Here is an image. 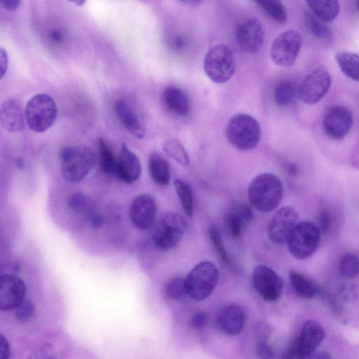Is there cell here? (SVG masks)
I'll return each mask as SVG.
<instances>
[{"instance_id": "50", "label": "cell", "mask_w": 359, "mask_h": 359, "mask_svg": "<svg viewBox=\"0 0 359 359\" xmlns=\"http://www.w3.org/2000/svg\"><path fill=\"white\" fill-rule=\"evenodd\" d=\"M356 8L359 10V0H356Z\"/></svg>"}, {"instance_id": "32", "label": "cell", "mask_w": 359, "mask_h": 359, "mask_svg": "<svg viewBox=\"0 0 359 359\" xmlns=\"http://www.w3.org/2000/svg\"><path fill=\"white\" fill-rule=\"evenodd\" d=\"M174 186L186 213L192 217L194 214V201L191 186L182 180H176Z\"/></svg>"}, {"instance_id": "16", "label": "cell", "mask_w": 359, "mask_h": 359, "mask_svg": "<svg viewBox=\"0 0 359 359\" xmlns=\"http://www.w3.org/2000/svg\"><path fill=\"white\" fill-rule=\"evenodd\" d=\"M246 320L244 308L237 304H231L217 313L215 326L224 335L237 336L242 332Z\"/></svg>"}, {"instance_id": "47", "label": "cell", "mask_w": 359, "mask_h": 359, "mask_svg": "<svg viewBox=\"0 0 359 359\" xmlns=\"http://www.w3.org/2000/svg\"><path fill=\"white\" fill-rule=\"evenodd\" d=\"M68 1L77 7H82L85 5L86 0H68Z\"/></svg>"}, {"instance_id": "30", "label": "cell", "mask_w": 359, "mask_h": 359, "mask_svg": "<svg viewBox=\"0 0 359 359\" xmlns=\"http://www.w3.org/2000/svg\"><path fill=\"white\" fill-rule=\"evenodd\" d=\"M163 150L168 157L182 166H188L190 158L184 146L175 139H168L163 145Z\"/></svg>"}, {"instance_id": "3", "label": "cell", "mask_w": 359, "mask_h": 359, "mask_svg": "<svg viewBox=\"0 0 359 359\" xmlns=\"http://www.w3.org/2000/svg\"><path fill=\"white\" fill-rule=\"evenodd\" d=\"M261 128L251 115L240 113L229 121L226 136L230 144L242 151H251L257 147L261 139Z\"/></svg>"}, {"instance_id": "42", "label": "cell", "mask_w": 359, "mask_h": 359, "mask_svg": "<svg viewBox=\"0 0 359 359\" xmlns=\"http://www.w3.org/2000/svg\"><path fill=\"white\" fill-rule=\"evenodd\" d=\"M10 356V345L8 339L0 336V359H8Z\"/></svg>"}, {"instance_id": "23", "label": "cell", "mask_w": 359, "mask_h": 359, "mask_svg": "<svg viewBox=\"0 0 359 359\" xmlns=\"http://www.w3.org/2000/svg\"><path fill=\"white\" fill-rule=\"evenodd\" d=\"M163 99L166 108L177 116L187 117L191 110L190 99L182 89L168 86L165 89Z\"/></svg>"}, {"instance_id": "46", "label": "cell", "mask_w": 359, "mask_h": 359, "mask_svg": "<svg viewBox=\"0 0 359 359\" xmlns=\"http://www.w3.org/2000/svg\"><path fill=\"white\" fill-rule=\"evenodd\" d=\"M51 39L55 42H61L64 39V34L59 30H54L51 32Z\"/></svg>"}, {"instance_id": "8", "label": "cell", "mask_w": 359, "mask_h": 359, "mask_svg": "<svg viewBox=\"0 0 359 359\" xmlns=\"http://www.w3.org/2000/svg\"><path fill=\"white\" fill-rule=\"evenodd\" d=\"M321 233L318 226L311 222H298L287 241L291 255L300 260L309 258L320 245Z\"/></svg>"}, {"instance_id": "43", "label": "cell", "mask_w": 359, "mask_h": 359, "mask_svg": "<svg viewBox=\"0 0 359 359\" xmlns=\"http://www.w3.org/2000/svg\"><path fill=\"white\" fill-rule=\"evenodd\" d=\"M9 66V59L6 50L1 49L0 50V75L1 78L6 75Z\"/></svg>"}, {"instance_id": "18", "label": "cell", "mask_w": 359, "mask_h": 359, "mask_svg": "<svg viewBox=\"0 0 359 359\" xmlns=\"http://www.w3.org/2000/svg\"><path fill=\"white\" fill-rule=\"evenodd\" d=\"M325 331L316 321L306 322L297 338L298 356L300 358H307L316 351L324 339Z\"/></svg>"}, {"instance_id": "37", "label": "cell", "mask_w": 359, "mask_h": 359, "mask_svg": "<svg viewBox=\"0 0 359 359\" xmlns=\"http://www.w3.org/2000/svg\"><path fill=\"white\" fill-rule=\"evenodd\" d=\"M35 313V306L29 300H24L23 302L15 309L16 318L21 322H26L30 320Z\"/></svg>"}, {"instance_id": "41", "label": "cell", "mask_w": 359, "mask_h": 359, "mask_svg": "<svg viewBox=\"0 0 359 359\" xmlns=\"http://www.w3.org/2000/svg\"><path fill=\"white\" fill-rule=\"evenodd\" d=\"M258 352L260 357L264 358H271L275 356L273 348L266 342L262 340L258 347Z\"/></svg>"}, {"instance_id": "24", "label": "cell", "mask_w": 359, "mask_h": 359, "mask_svg": "<svg viewBox=\"0 0 359 359\" xmlns=\"http://www.w3.org/2000/svg\"><path fill=\"white\" fill-rule=\"evenodd\" d=\"M148 171L153 182L159 186L171 183V170L168 162L159 154L153 153L148 159Z\"/></svg>"}, {"instance_id": "39", "label": "cell", "mask_w": 359, "mask_h": 359, "mask_svg": "<svg viewBox=\"0 0 359 359\" xmlns=\"http://www.w3.org/2000/svg\"><path fill=\"white\" fill-rule=\"evenodd\" d=\"M331 215L327 211H322L318 217L319 229L321 233H326L331 226Z\"/></svg>"}, {"instance_id": "28", "label": "cell", "mask_w": 359, "mask_h": 359, "mask_svg": "<svg viewBox=\"0 0 359 359\" xmlns=\"http://www.w3.org/2000/svg\"><path fill=\"white\" fill-rule=\"evenodd\" d=\"M99 168L105 176L115 173L117 161L114 153L108 144L103 139H99Z\"/></svg>"}, {"instance_id": "5", "label": "cell", "mask_w": 359, "mask_h": 359, "mask_svg": "<svg viewBox=\"0 0 359 359\" xmlns=\"http://www.w3.org/2000/svg\"><path fill=\"white\" fill-rule=\"evenodd\" d=\"M26 124L34 132L43 133L55 124L57 115V105L48 95H37L28 103L26 109Z\"/></svg>"}, {"instance_id": "22", "label": "cell", "mask_w": 359, "mask_h": 359, "mask_svg": "<svg viewBox=\"0 0 359 359\" xmlns=\"http://www.w3.org/2000/svg\"><path fill=\"white\" fill-rule=\"evenodd\" d=\"M253 218V212L247 204H240L229 212L226 216V223L233 239H240Z\"/></svg>"}, {"instance_id": "12", "label": "cell", "mask_w": 359, "mask_h": 359, "mask_svg": "<svg viewBox=\"0 0 359 359\" xmlns=\"http://www.w3.org/2000/svg\"><path fill=\"white\" fill-rule=\"evenodd\" d=\"M353 126V115L346 106H336L329 108L323 119V129L332 140L344 139Z\"/></svg>"}, {"instance_id": "35", "label": "cell", "mask_w": 359, "mask_h": 359, "mask_svg": "<svg viewBox=\"0 0 359 359\" xmlns=\"http://www.w3.org/2000/svg\"><path fill=\"white\" fill-rule=\"evenodd\" d=\"M166 296L171 300H178L187 294L186 279L175 278L165 286Z\"/></svg>"}, {"instance_id": "34", "label": "cell", "mask_w": 359, "mask_h": 359, "mask_svg": "<svg viewBox=\"0 0 359 359\" xmlns=\"http://www.w3.org/2000/svg\"><path fill=\"white\" fill-rule=\"evenodd\" d=\"M339 271L344 278H355L359 274V258L351 253L345 254L340 260Z\"/></svg>"}, {"instance_id": "2", "label": "cell", "mask_w": 359, "mask_h": 359, "mask_svg": "<svg viewBox=\"0 0 359 359\" xmlns=\"http://www.w3.org/2000/svg\"><path fill=\"white\" fill-rule=\"evenodd\" d=\"M59 157L61 173L71 183L81 182L91 172L95 163L94 151L85 146L65 147Z\"/></svg>"}, {"instance_id": "17", "label": "cell", "mask_w": 359, "mask_h": 359, "mask_svg": "<svg viewBox=\"0 0 359 359\" xmlns=\"http://www.w3.org/2000/svg\"><path fill=\"white\" fill-rule=\"evenodd\" d=\"M264 39V28L257 19H253L245 21L237 31L238 46L247 54L258 52L262 46Z\"/></svg>"}, {"instance_id": "14", "label": "cell", "mask_w": 359, "mask_h": 359, "mask_svg": "<svg viewBox=\"0 0 359 359\" xmlns=\"http://www.w3.org/2000/svg\"><path fill=\"white\" fill-rule=\"evenodd\" d=\"M157 206L150 195L142 194L135 198L130 208V217L133 226L142 231L151 229L155 220Z\"/></svg>"}, {"instance_id": "31", "label": "cell", "mask_w": 359, "mask_h": 359, "mask_svg": "<svg viewBox=\"0 0 359 359\" xmlns=\"http://www.w3.org/2000/svg\"><path fill=\"white\" fill-rule=\"evenodd\" d=\"M305 25L309 32L320 39L328 40L332 37V32L325 22L313 14H306Z\"/></svg>"}, {"instance_id": "11", "label": "cell", "mask_w": 359, "mask_h": 359, "mask_svg": "<svg viewBox=\"0 0 359 359\" xmlns=\"http://www.w3.org/2000/svg\"><path fill=\"white\" fill-rule=\"evenodd\" d=\"M253 284L259 295L264 300L273 302L279 300L283 293L284 281L273 269L258 265L254 269Z\"/></svg>"}, {"instance_id": "7", "label": "cell", "mask_w": 359, "mask_h": 359, "mask_svg": "<svg viewBox=\"0 0 359 359\" xmlns=\"http://www.w3.org/2000/svg\"><path fill=\"white\" fill-rule=\"evenodd\" d=\"M204 69L208 77L213 82H228L233 77L236 70L233 52L226 45H215L206 55Z\"/></svg>"}, {"instance_id": "6", "label": "cell", "mask_w": 359, "mask_h": 359, "mask_svg": "<svg viewBox=\"0 0 359 359\" xmlns=\"http://www.w3.org/2000/svg\"><path fill=\"white\" fill-rule=\"evenodd\" d=\"M219 278L218 269L213 262H201L193 267L186 279L187 294L195 300H204L215 290Z\"/></svg>"}, {"instance_id": "33", "label": "cell", "mask_w": 359, "mask_h": 359, "mask_svg": "<svg viewBox=\"0 0 359 359\" xmlns=\"http://www.w3.org/2000/svg\"><path fill=\"white\" fill-rule=\"evenodd\" d=\"M295 96V86L289 81L280 82L274 93V99L279 106H287L292 103Z\"/></svg>"}, {"instance_id": "40", "label": "cell", "mask_w": 359, "mask_h": 359, "mask_svg": "<svg viewBox=\"0 0 359 359\" xmlns=\"http://www.w3.org/2000/svg\"><path fill=\"white\" fill-rule=\"evenodd\" d=\"M208 322L207 314L204 311H200L195 313L191 321V326L195 329H203Z\"/></svg>"}, {"instance_id": "10", "label": "cell", "mask_w": 359, "mask_h": 359, "mask_svg": "<svg viewBox=\"0 0 359 359\" xmlns=\"http://www.w3.org/2000/svg\"><path fill=\"white\" fill-rule=\"evenodd\" d=\"M331 77L325 67H319L309 73L298 89L300 99L307 105H316L329 93Z\"/></svg>"}, {"instance_id": "4", "label": "cell", "mask_w": 359, "mask_h": 359, "mask_svg": "<svg viewBox=\"0 0 359 359\" xmlns=\"http://www.w3.org/2000/svg\"><path fill=\"white\" fill-rule=\"evenodd\" d=\"M187 222L180 213L169 211L158 220L153 234L156 247L162 251H169L182 240L187 231Z\"/></svg>"}, {"instance_id": "26", "label": "cell", "mask_w": 359, "mask_h": 359, "mask_svg": "<svg viewBox=\"0 0 359 359\" xmlns=\"http://www.w3.org/2000/svg\"><path fill=\"white\" fill-rule=\"evenodd\" d=\"M289 280L293 289L300 298L309 300L316 295L317 287L302 274L291 271Z\"/></svg>"}, {"instance_id": "27", "label": "cell", "mask_w": 359, "mask_h": 359, "mask_svg": "<svg viewBox=\"0 0 359 359\" xmlns=\"http://www.w3.org/2000/svg\"><path fill=\"white\" fill-rule=\"evenodd\" d=\"M336 60L342 72L350 79L359 81V56L350 52H340Z\"/></svg>"}, {"instance_id": "45", "label": "cell", "mask_w": 359, "mask_h": 359, "mask_svg": "<svg viewBox=\"0 0 359 359\" xmlns=\"http://www.w3.org/2000/svg\"><path fill=\"white\" fill-rule=\"evenodd\" d=\"M3 7L9 12L17 10L20 5L21 0H0Z\"/></svg>"}, {"instance_id": "9", "label": "cell", "mask_w": 359, "mask_h": 359, "mask_svg": "<svg viewBox=\"0 0 359 359\" xmlns=\"http://www.w3.org/2000/svg\"><path fill=\"white\" fill-rule=\"evenodd\" d=\"M302 35L295 30H287L278 36L272 43L271 56L278 66H293L302 48Z\"/></svg>"}, {"instance_id": "36", "label": "cell", "mask_w": 359, "mask_h": 359, "mask_svg": "<svg viewBox=\"0 0 359 359\" xmlns=\"http://www.w3.org/2000/svg\"><path fill=\"white\" fill-rule=\"evenodd\" d=\"M209 235L212 244L220 258L224 263L229 264L230 263V258L217 229L212 226L209 230Z\"/></svg>"}, {"instance_id": "48", "label": "cell", "mask_w": 359, "mask_h": 359, "mask_svg": "<svg viewBox=\"0 0 359 359\" xmlns=\"http://www.w3.org/2000/svg\"><path fill=\"white\" fill-rule=\"evenodd\" d=\"M17 166H18V167L23 168V166H24L23 161L22 159L17 160Z\"/></svg>"}, {"instance_id": "15", "label": "cell", "mask_w": 359, "mask_h": 359, "mask_svg": "<svg viewBox=\"0 0 359 359\" xmlns=\"http://www.w3.org/2000/svg\"><path fill=\"white\" fill-rule=\"evenodd\" d=\"M26 286L19 278L3 275L0 278V308L8 311L17 308L25 300Z\"/></svg>"}, {"instance_id": "38", "label": "cell", "mask_w": 359, "mask_h": 359, "mask_svg": "<svg viewBox=\"0 0 359 359\" xmlns=\"http://www.w3.org/2000/svg\"><path fill=\"white\" fill-rule=\"evenodd\" d=\"M67 204L69 208L77 213L87 212L89 210L88 199L83 193H76L71 196Z\"/></svg>"}, {"instance_id": "1", "label": "cell", "mask_w": 359, "mask_h": 359, "mask_svg": "<svg viewBox=\"0 0 359 359\" xmlns=\"http://www.w3.org/2000/svg\"><path fill=\"white\" fill-rule=\"evenodd\" d=\"M248 195L254 208L262 212H271L279 206L283 199V185L275 175L261 173L251 182Z\"/></svg>"}, {"instance_id": "20", "label": "cell", "mask_w": 359, "mask_h": 359, "mask_svg": "<svg viewBox=\"0 0 359 359\" xmlns=\"http://www.w3.org/2000/svg\"><path fill=\"white\" fill-rule=\"evenodd\" d=\"M0 120L3 127L10 133H17L25 129L26 113L21 102L15 99L6 100L0 110Z\"/></svg>"}, {"instance_id": "13", "label": "cell", "mask_w": 359, "mask_h": 359, "mask_svg": "<svg viewBox=\"0 0 359 359\" xmlns=\"http://www.w3.org/2000/svg\"><path fill=\"white\" fill-rule=\"evenodd\" d=\"M298 213L291 206L280 208L269 223L267 235L276 244L287 242L297 226Z\"/></svg>"}, {"instance_id": "29", "label": "cell", "mask_w": 359, "mask_h": 359, "mask_svg": "<svg viewBox=\"0 0 359 359\" xmlns=\"http://www.w3.org/2000/svg\"><path fill=\"white\" fill-rule=\"evenodd\" d=\"M269 17L279 23L287 20V12L281 0H253Z\"/></svg>"}, {"instance_id": "21", "label": "cell", "mask_w": 359, "mask_h": 359, "mask_svg": "<svg viewBox=\"0 0 359 359\" xmlns=\"http://www.w3.org/2000/svg\"><path fill=\"white\" fill-rule=\"evenodd\" d=\"M115 109L119 122L133 136L140 139L145 137L146 130L138 114L126 100L117 101Z\"/></svg>"}, {"instance_id": "19", "label": "cell", "mask_w": 359, "mask_h": 359, "mask_svg": "<svg viewBox=\"0 0 359 359\" xmlns=\"http://www.w3.org/2000/svg\"><path fill=\"white\" fill-rule=\"evenodd\" d=\"M142 164L139 157L126 145L123 144L117 161L115 174L126 184L136 183L142 175Z\"/></svg>"}, {"instance_id": "49", "label": "cell", "mask_w": 359, "mask_h": 359, "mask_svg": "<svg viewBox=\"0 0 359 359\" xmlns=\"http://www.w3.org/2000/svg\"><path fill=\"white\" fill-rule=\"evenodd\" d=\"M184 2H197L199 1V0H182Z\"/></svg>"}, {"instance_id": "25", "label": "cell", "mask_w": 359, "mask_h": 359, "mask_svg": "<svg viewBox=\"0 0 359 359\" xmlns=\"http://www.w3.org/2000/svg\"><path fill=\"white\" fill-rule=\"evenodd\" d=\"M313 14L325 23L335 21L340 11L338 0H306Z\"/></svg>"}, {"instance_id": "44", "label": "cell", "mask_w": 359, "mask_h": 359, "mask_svg": "<svg viewBox=\"0 0 359 359\" xmlns=\"http://www.w3.org/2000/svg\"><path fill=\"white\" fill-rule=\"evenodd\" d=\"M90 224L93 229L95 230H100L104 224V217L99 214H92L89 217Z\"/></svg>"}]
</instances>
